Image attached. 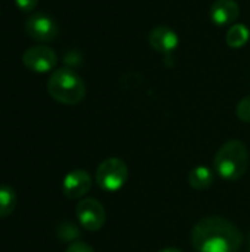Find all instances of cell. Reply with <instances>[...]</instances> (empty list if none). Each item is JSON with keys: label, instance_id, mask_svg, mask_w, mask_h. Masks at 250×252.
I'll return each instance as SVG.
<instances>
[{"label": "cell", "instance_id": "6da1fadb", "mask_svg": "<svg viewBox=\"0 0 250 252\" xmlns=\"http://www.w3.org/2000/svg\"><path fill=\"white\" fill-rule=\"evenodd\" d=\"M190 241L197 252H239L243 235L230 220L211 216L193 227Z\"/></svg>", "mask_w": 250, "mask_h": 252}, {"label": "cell", "instance_id": "7a4b0ae2", "mask_svg": "<svg viewBox=\"0 0 250 252\" xmlns=\"http://www.w3.org/2000/svg\"><path fill=\"white\" fill-rule=\"evenodd\" d=\"M249 167V151L242 140L225 142L214 158V170L227 182L240 180Z\"/></svg>", "mask_w": 250, "mask_h": 252}, {"label": "cell", "instance_id": "3957f363", "mask_svg": "<svg viewBox=\"0 0 250 252\" xmlns=\"http://www.w3.org/2000/svg\"><path fill=\"white\" fill-rule=\"evenodd\" d=\"M49 94L59 103L77 105L85 96V84L83 78L69 68L56 69L47 81Z\"/></svg>", "mask_w": 250, "mask_h": 252}, {"label": "cell", "instance_id": "277c9868", "mask_svg": "<svg viewBox=\"0 0 250 252\" xmlns=\"http://www.w3.org/2000/svg\"><path fill=\"white\" fill-rule=\"evenodd\" d=\"M127 180L128 167L121 158H106L96 170V183L105 192H116L122 189Z\"/></svg>", "mask_w": 250, "mask_h": 252}, {"label": "cell", "instance_id": "5b68a950", "mask_svg": "<svg viewBox=\"0 0 250 252\" xmlns=\"http://www.w3.org/2000/svg\"><path fill=\"white\" fill-rule=\"evenodd\" d=\"M75 213L80 224L88 232H97L106 223V210L94 198H84L80 201Z\"/></svg>", "mask_w": 250, "mask_h": 252}, {"label": "cell", "instance_id": "8992f818", "mask_svg": "<svg viewBox=\"0 0 250 252\" xmlns=\"http://www.w3.org/2000/svg\"><path fill=\"white\" fill-rule=\"evenodd\" d=\"M22 62L29 71L44 74L55 68L57 63V56L56 52L47 46H34L24 52Z\"/></svg>", "mask_w": 250, "mask_h": 252}, {"label": "cell", "instance_id": "52a82bcc", "mask_svg": "<svg viewBox=\"0 0 250 252\" xmlns=\"http://www.w3.org/2000/svg\"><path fill=\"white\" fill-rule=\"evenodd\" d=\"M27 34L37 41H52L57 35L56 21L46 13H34L25 22Z\"/></svg>", "mask_w": 250, "mask_h": 252}, {"label": "cell", "instance_id": "ba28073f", "mask_svg": "<svg viewBox=\"0 0 250 252\" xmlns=\"http://www.w3.org/2000/svg\"><path fill=\"white\" fill-rule=\"evenodd\" d=\"M91 185L93 180L90 174L83 168H77L65 176L62 183V192L68 199H80L90 192Z\"/></svg>", "mask_w": 250, "mask_h": 252}, {"label": "cell", "instance_id": "9c48e42d", "mask_svg": "<svg viewBox=\"0 0 250 252\" xmlns=\"http://www.w3.org/2000/svg\"><path fill=\"white\" fill-rule=\"evenodd\" d=\"M149 43L159 53H171L178 47L180 38H178V34L172 28L161 25L150 31Z\"/></svg>", "mask_w": 250, "mask_h": 252}, {"label": "cell", "instance_id": "30bf717a", "mask_svg": "<svg viewBox=\"0 0 250 252\" xmlns=\"http://www.w3.org/2000/svg\"><path fill=\"white\" fill-rule=\"evenodd\" d=\"M240 7L236 0H215L211 7V19L215 25H234L239 19Z\"/></svg>", "mask_w": 250, "mask_h": 252}, {"label": "cell", "instance_id": "8fae6325", "mask_svg": "<svg viewBox=\"0 0 250 252\" xmlns=\"http://www.w3.org/2000/svg\"><path fill=\"white\" fill-rule=\"evenodd\" d=\"M187 180L194 190H206L214 183V173L206 165H197L193 170H190Z\"/></svg>", "mask_w": 250, "mask_h": 252}, {"label": "cell", "instance_id": "7c38bea8", "mask_svg": "<svg viewBox=\"0 0 250 252\" xmlns=\"http://www.w3.org/2000/svg\"><path fill=\"white\" fill-rule=\"evenodd\" d=\"M249 28L243 24H234L230 27V30L225 34V43L231 49H240L243 47L249 40Z\"/></svg>", "mask_w": 250, "mask_h": 252}, {"label": "cell", "instance_id": "4fadbf2b", "mask_svg": "<svg viewBox=\"0 0 250 252\" xmlns=\"http://www.w3.org/2000/svg\"><path fill=\"white\" fill-rule=\"evenodd\" d=\"M18 204V196L16 192L6 185H0V219L9 217Z\"/></svg>", "mask_w": 250, "mask_h": 252}, {"label": "cell", "instance_id": "5bb4252c", "mask_svg": "<svg viewBox=\"0 0 250 252\" xmlns=\"http://www.w3.org/2000/svg\"><path fill=\"white\" fill-rule=\"evenodd\" d=\"M236 115L243 123H250V96L243 97L236 106Z\"/></svg>", "mask_w": 250, "mask_h": 252}, {"label": "cell", "instance_id": "9a60e30c", "mask_svg": "<svg viewBox=\"0 0 250 252\" xmlns=\"http://www.w3.org/2000/svg\"><path fill=\"white\" fill-rule=\"evenodd\" d=\"M65 252H94V250L88 244L77 241V242H72Z\"/></svg>", "mask_w": 250, "mask_h": 252}, {"label": "cell", "instance_id": "2e32d148", "mask_svg": "<svg viewBox=\"0 0 250 252\" xmlns=\"http://www.w3.org/2000/svg\"><path fill=\"white\" fill-rule=\"evenodd\" d=\"M38 0H15V4L22 12H31L35 9Z\"/></svg>", "mask_w": 250, "mask_h": 252}, {"label": "cell", "instance_id": "e0dca14e", "mask_svg": "<svg viewBox=\"0 0 250 252\" xmlns=\"http://www.w3.org/2000/svg\"><path fill=\"white\" fill-rule=\"evenodd\" d=\"M158 252H183L178 248H164V250H159Z\"/></svg>", "mask_w": 250, "mask_h": 252}, {"label": "cell", "instance_id": "ac0fdd59", "mask_svg": "<svg viewBox=\"0 0 250 252\" xmlns=\"http://www.w3.org/2000/svg\"><path fill=\"white\" fill-rule=\"evenodd\" d=\"M249 250H250V235H249Z\"/></svg>", "mask_w": 250, "mask_h": 252}]
</instances>
